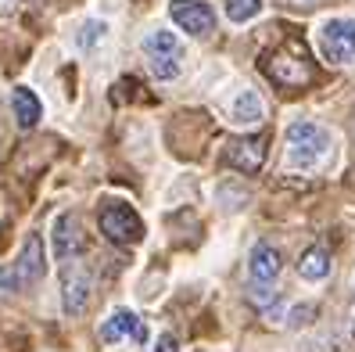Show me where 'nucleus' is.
<instances>
[{"instance_id":"6","label":"nucleus","mask_w":355,"mask_h":352,"mask_svg":"<svg viewBox=\"0 0 355 352\" xmlns=\"http://www.w3.org/2000/svg\"><path fill=\"white\" fill-rule=\"evenodd\" d=\"M320 51L330 65H355V22L330 18L320 26Z\"/></svg>"},{"instance_id":"3","label":"nucleus","mask_w":355,"mask_h":352,"mask_svg":"<svg viewBox=\"0 0 355 352\" xmlns=\"http://www.w3.org/2000/svg\"><path fill=\"white\" fill-rule=\"evenodd\" d=\"M144 58L155 79H176L183 69V44L169 29H155L144 36Z\"/></svg>"},{"instance_id":"4","label":"nucleus","mask_w":355,"mask_h":352,"mask_svg":"<svg viewBox=\"0 0 355 352\" xmlns=\"http://www.w3.org/2000/svg\"><path fill=\"white\" fill-rule=\"evenodd\" d=\"M97 223H101V234L108 241H115V244H137L144 237V219L126 201H108L101 209Z\"/></svg>"},{"instance_id":"20","label":"nucleus","mask_w":355,"mask_h":352,"mask_svg":"<svg viewBox=\"0 0 355 352\" xmlns=\"http://www.w3.org/2000/svg\"><path fill=\"white\" fill-rule=\"evenodd\" d=\"M176 349H180V345H176V338H173V335H162V338H158V345H155V352H176Z\"/></svg>"},{"instance_id":"5","label":"nucleus","mask_w":355,"mask_h":352,"mask_svg":"<svg viewBox=\"0 0 355 352\" xmlns=\"http://www.w3.org/2000/svg\"><path fill=\"white\" fill-rule=\"evenodd\" d=\"M51 248H54V259L65 266V262H79L87 255V234H83V219L76 212H61L51 223Z\"/></svg>"},{"instance_id":"8","label":"nucleus","mask_w":355,"mask_h":352,"mask_svg":"<svg viewBox=\"0 0 355 352\" xmlns=\"http://www.w3.org/2000/svg\"><path fill=\"white\" fill-rule=\"evenodd\" d=\"M169 18L187 36H212L216 33V11L205 0H169Z\"/></svg>"},{"instance_id":"18","label":"nucleus","mask_w":355,"mask_h":352,"mask_svg":"<svg viewBox=\"0 0 355 352\" xmlns=\"http://www.w3.org/2000/svg\"><path fill=\"white\" fill-rule=\"evenodd\" d=\"M18 292H22V280H18V274H15V266H4V270H0V302H8V299H15Z\"/></svg>"},{"instance_id":"22","label":"nucleus","mask_w":355,"mask_h":352,"mask_svg":"<svg viewBox=\"0 0 355 352\" xmlns=\"http://www.w3.org/2000/svg\"><path fill=\"white\" fill-rule=\"evenodd\" d=\"M352 338H355V320H352Z\"/></svg>"},{"instance_id":"21","label":"nucleus","mask_w":355,"mask_h":352,"mask_svg":"<svg viewBox=\"0 0 355 352\" xmlns=\"http://www.w3.org/2000/svg\"><path fill=\"white\" fill-rule=\"evenodd\" d=\"M295 4H305V8H312V4H316V0H295Z\"/></svg>"},{"instance_id":"15","label":"nucleus","mask_w":355,"mask_h":352,"mask_svg":"<svg viewBox=\"0 0 355 352\" xmlns=\"http://www.w3.org/2000/svg\"><path fill=\"white\" fill-rule=\"evenodd\" d=\"M298 274H302V280H327L330 277V252L327 248H320V244H312L309 252H302V259H298Z\"/></svg>"},{"instance_id":"1","label":"nucleus","mask_w":355,"mask_h":352,"mask_svg":"<svg viewBox=\"0 0 355 352\" xmlns=\"http://www.w3.org/2000/svg\"><path fill=\"white\" fill-rule=\"evenodd\" d=\"M262 72L277 83V87L284 90H302L312 83V61H309V51L305 44H298V40H291V44L269 51L262 58Z\"/></svg>"},{"instance_id":"12","label":"nucleus","mask_w":355,"mask_h":352,"mask_svg":"<svg viewBox=\"0 0 355 352\" xmlns=\"http://www.w3.org/2000/svg\"><path fill=\"white\" fill-rule=\"evenodd\" d=\"M280 266H284V259H280V252L273 244H255L252 248V255H248V277H252V284L255 287H269L277 277H280Z\"/></svg>"},{"instance_id":"14","label":"nucleus","mask_w":355,"mask_h":352,"mask_svg":"<svg viewBox=\"0 0 355 352\" xmlns=\"http://www.w3.org/2000/svg\"><path fill=\"white\" fill-rule=\"evenodd\" d=\"M11 108H15V119L22 130H33L36 122L44 119V101H40L36 90H29V87H18L11 94Z\"/></svg>"},{"instance_id":"9","label":"nucleus","mask_w":355,"mask_h":352,"mask_svg":"<svg viewBox=\"0 0 355 352\" xmlns=\"http://www.w3.org/2000/svg\"><path fill=\"white\" fill-rule=\"evenodd\" d=\"M133 338L137 345L148 342V324H144L133 309H115V313L101 324V342L104 345H119V342H126Z\"/></svg>"},{"instance_id":"19","label":"nucleus","mask_w":355,"mask_h":352,"mask_svg":"<svg viewBox=\"0 0 355 352\" xmlns=\"http://www.w3.org/2000/svg\"><path fill=\"white\" fill-rule=\"evenodd\" d=\"M312 320H316V305H312V302L291 309V327H302V324H312Z\"/></svg>"},{"instance_id":"7","label":"nucleus","mask_w":355,"mask_h":352,"mask_svg":"<svg viewBox=\"0 0 355 352\" xmlns=\"http://www.w3.org/2000/svg\"><path fill=\"white\" fill-rule=\"evenodd\" d=\"M61 305L69 317H83L90 305V270L83 262L61 266Z\"/></svg>"},{"instance_id":"10","label":"nucleus","mask_w":355,"mask_h":352,"mask_svg":"<svg viewBox=\"0 0 355 352\" xmlns=\"http://www.w3.org/2000/svg\"><path fill=\"white\" fill-rule=\"evenodd\" d=\"M226 165H234L237 173H259L266 162V137H234L223 151Z\"/></svg>"},{"instance_id":"2","label":"nucleus","mask_w":355,"mask_h":352,"mask_svg":"<svg viewBox=\"0 0 355 352\" xmlns=\"http://www.w3.org/2000/svg\"><path fill=\"white\" fill-rule=\"evenodd\" d=\"M330 155V133L323 126H316V122H291L287 126V165L291 169H316V165H323Z\"/></svg>"},{"instance_id":"13","label":"nucleus","mask_w":355,"mask_h":352,"mask_svg":"<svg viewBox=\"0 0 355 352\" xmlns=\"http://www.w3.org/2000/svg\"><path fill=\"white\" fill-rule=\"evenodd\" d=\"M266 119V105L255 90H241L234 101H230V122H237V126H259Z\"/></svg>"},{"instance_id":"17","label":"nucleus","mask_w":355,"mask_h":352,"mask_svg":"<svg viewBox=\"0 0 355 352\" xmlns=\"http://www.w3.org/2000/svg\"><path fill=\"white\" fill-rule=\"evenodd\" d=\"M104 33H108V26L101 22V18H90V22H83L79 26V36H76V44H79V51H94L101 40H104Z\"/></svg>"},{"instance_id":"11","label":"nucleus","mask_w":355,"mask_h":352,"mask_svg":"<svg viewBox=\"0 0 355 352\" xmlns=\"http://www.w3.org/2000/svg\"><path fill=\"white\" fill-rule=\"evenodd\" d=\"M15 274H18V280H22V287H33V284L44 280L47 252H44V237L40 234H29V241L22 244V255H18V262H15Z\"/></svg>"},{"instance_id":"16","label":"nucleus","mask_w":355,"mask_h":352,"mask_svg":"<svg viewBox=\"0 0 355 352\" xmlns=\"http://www.w3.org/2000/svg\"><path fill=\"white\" fill-rule=\"evenodd\" d=\"M223 11H226L230 22L244 26V22H252V18L262 11V0H223Z\"/></svg>"}]
</instances>
